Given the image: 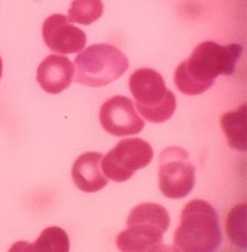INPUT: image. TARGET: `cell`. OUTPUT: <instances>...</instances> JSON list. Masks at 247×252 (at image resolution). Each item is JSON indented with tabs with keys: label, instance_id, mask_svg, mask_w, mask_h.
Returning <instances> with one entry per match:
<instances>
[{
	"label": "cell",
	"instance_id": "9a60e30c",
	"mask_svg": "<svg viewBox=\"0 0 247 252\" xmlns=\"http://www.w3.org/2000/svg\"><path fill=\"white\" fill-rule=\"evenodd\" d=\"M1 74H3V61H1V57H0V78H1Z\"/></svg>",
	"mask_w": 247,
	"mask_h": 252
},
{
	"label": "cell",
	"instance_id": "9c48e42d",
	"mask_svg": "<svg viewBox=\"0 0 247 252\" xmlns=\"http://www.w3.org/2000/svg\"><path fill=\"white\" fill-rule=\"evenodd\" d=\"M43 39L47 47L57 54H73L86 47L87 35L69 22L68 17L53 14L43 24Z\"/></svg>",
	"mask_w": 247,
	"mask_h": 252
},
{
	"label": "cell",
	"instance_id": "ba28073f",
	"mask_svg": "<svg viewBox=\"0 0 247 252\" xmlns=\"http://www.w3.org/2000/svg\"><path fill=\"white\" fill-rule=\"evenodd\" d=\"M99 121L103 129L117 137L133 136L145 128V121L136 112L133 102L123 95H114L103 103Z\"/></svg>",
	"mask_w": 247,
	"mask_h": 252
},
{
	"label": "cell",
	"instance_id": "3957f363",
	"mask_svg": "<svg viewBox=\"0 0 247 252\" xmlns=\"http://www.w3.org/2000/svg\"><path fill=\"white\" fill-rule=\"evenodd\" d=\"M170 215L157 203H141L131 211L127 228L117 236V247L122 251H157L162 249L163 233L170 227Z\"/></svg>",
	"mask_w": 247,
	"mask_h": 252
},
{
	"label": "cell",
	"instance_id": "277c9868",
	"mask_svg": "<svg viewBox=\"0 0 247 252\" xmlns=\"http://www.w3.org/2000/svg\"><path fill=\"white\" fill-rule=\"evenodd\" d=\"M129 89L136 100L137 111L148 122L163 123L173 116L177 107L176 95L167 89L157 70L141 68L129 78Z\"/></svg>",
	"mask_w": 247,
	"mask_h": 252
},
{
	"label": "cell",
	"instance_id": "7c38bea8",
	"mask_svg": "<svg viewBox=\"0 0 247 252\" xmlns=\"http://www.w3.org/2000/svg\"><path fill=\"white\" fill-rule=\"evenodd\" d=\"M225 136L231 148L245 152L246 151V105L239 109L223 114L221 118Z\"/></svg>",
	"mask_w": 247,
	"mask_h": 252
},
{
	"label": "cell",
	"instance_id": "5bb4252c",
	"mask_svg": "<svg viewBox=\"0 0 247 252\" xmlns=\"http://www.w3.org/2000/svg\"><path fill=\"white\" fill-rule=\"evenodd\" d=\"M103 15L102 0H73L68 11L70 23L89 25Z\"/></svg>",
	"mask_w": 247,
	"mask_h": 252
},
{
	"label": "cell",
	"instance_id": "5b68a950",
	"mask_svg": "<svg viewBox=\"0 0 247 252\" xmlns=\"http://www.w3.org/2000/svg\"><path fill=\"white\" fill-rule=\"evenodd\" d=\"M75 82L99 88L117 81L127 72L129 62L118 48L93 44L75 57Z\"/></svg>",
	"mask_w": 247,
	"mask_h": 252
},
{
	"label": "cell",
	"instance_id": "8fae6325",
	"mask_svg": "<svg viewBox=\"0 0 247 252\" xmlns=\"http://www.w3.org/2000/svg\"><path fill=\"white\" fill-rule=\"evenodd\" d=\"M102 158L103 155L99 152H86L75 159L72 168V178L81 191L94 193L107 186L108 178L100 168Z\"/></svg>",
	"mask_w": 247,
	"mask_h": 252
},
{
	"label": "cell",
	"instance_id": "4fadbf2b",
	"mask_svg": "<svg viewBox=\"0 0 247 252\" xmlns=\"http://www.w3.org/2000/svg\"><path fill=\"white\" fill-rule=\"evenodd\" d=\"M31 250V251H69V237L65 231L61 227H48L39 236L34 245H25V242H20V245H15L11 251L14 250Z\"/></svg>",
	"mask_w": 247,
	"mask_h": 252
},
{
	"label": "cell",
	"instance_id": "6da1fadb",
	"mask_svg": "<svg viewBox=\"0 0 247 252\" xmlns=\"http://www.w3.org/2000/svg\"><path fill=\"white\" fill-rule=\"evenodd\" d=\"M242 54L239 44L202 42L175 72V84L186 95H198L211 88L219 75H232Z\"/></svg>",
	"mask_w": 247,
	"mask_h": 252
},
{
	"label": "cell",
	"instance_id": "52a82bcc",
	"mask_svg": "<svg viewBox=\"0 0 247 252\" xmlns=\"http://www.w3.org/2000/svg\"><path fill=\"white\" fill-rule=\"evenodd\" d=\"M159 189L167 198L188 196L196 182V167L181 147H168L159 155Z\"/></svg>",
	"mask_w": 247,
	"mask_h": 252
},
{
	"label": "cell",
	"instance_id": "7a4b0ae2",
	"mask_svg": "<svg viewBox=\"0 0 247 252\" xmlns=\"http://www.w3.org/2000/svg\"><path fill=\"white\" fill-rule=\"evenodd\" d=\"M218 215L203 200H192L181 214V223L175 232V249L184 252H211L221 245Z\"/></svg>",
	"mask_w": 247,
	"mask_h": 252
},
{
	"label": "cell",
	"instance_id": "30bf717a",
	"mask_svg": "<svg viewBox=\"0 0 247 252\" xmlns=\"http://www.w3.org/2000/svg\"><path fill=\"white\" fill-rule=\"evenodd\" d=\"M74 65L68 58L58 54L48 56L36 70V81L43 91L58 94L72 84Z\"/></svg>",
	"mask_w": 247,
	"mask_h": 252
},
{
	"label": "cell",
	"instance_id": "8992f818",
	"mask_svg": "<svg viewBox=\"0 0 247 252\" xmlns=\"http://www.w3.org/2000/svg\"><path fill=\"white\" fill-rule=\"evenodd\" d=\"M153 148L142 138H128L118 142L100 161V168L107 178L114 182H125L134 172L152 162Z\"/></svg>",
	"mask_w": 247,
	"mask_h": 252
}]
</instances>
